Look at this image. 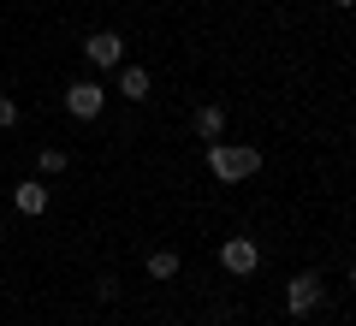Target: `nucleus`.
Returning a JSON list of instances; mask_svg holds the SVG:
<instances>
[{
    "mask_svg": "<svg viewBox=\"0 0 356 326\" xmlns=\"http://www.w3.org/2000/svg\"><path fill=\"white\" fill-rule=\"evenodd\" d=\"M208 172L220 184H243V178L261 172V149H250V142H208Z\"/></svg>",
    "mask_w": 356,
    "mask_h": 326,
    "instance_id": "f257e3e1",
    "label": "nucleus"
},
{
    "mask_svg": "<svg viewBox=\"0 0 356 326\" xmlns=\"http://www.w3.org/2000/svg\"><path fill=\"white\" fill-rule=\"evenodd\" d=\"M102 107H107V89L102 83H89V77L65 83V113H72V119H102Z\"/></svg>",
    "mask_w": 356,
    "mask_h": 326,
    "instance_id": "f03ea898",
    "label": "nucleus"
},
{
    "mask_svg": "<svg viewBox=\"0 0 356 326\" xmlns=\"http://www.w3.org/2000/svg\"><path fill=\"white\" fill-rule=\"evenodd\" d=\"M220 267H226L232 279H250L255 267H261V250H255L250 238H226L220 243Z\"/></svg>",
    "mask_w": 356,
    "mask_h": 326,
    "instance_id": "7ed1b4c3",
    "label": "nucleus"
},
{
    "mask_svg": "<svg viewBox=\"0 0 356 326\" xmlns=\"http://www.w3.org/2000/svg\"><path fill=\"white\" fill-rule=\"evenodd\" d=\"M83 60L89 65H125V36H119V30H95V36H83Z\"/></svg>",
    "mask_w": 356,
    "mask_h": 326,
    "instance_id": "20e7f679",
    "label": "nucleus"
},
{
    "mask_svg": "<svg viewBox=\"0 0 356 326\" xmlns=\"http://www.w3.org/2000/svg\"><path fill=\"white\" fill-rule=\"evenodd\" d=\"M285 309L291 314H315L321 309V273H297L291 285H285Z\"/></svg>",
    "mask_w": 356,
    "mask_h": 326,
    "instance_id": "39448f33",
    "label": "nucleus"
},
{
    "mask_svg": "<svg viewBox=\"0 0 356 326\" xmlns=\"http://www.w3.org/2000/svg\"><path fill=\"white\" fill-rule=\"evenodd\" d=\"M13 208L30 213V220H36V213H48V184H36V178H18V184H13Z\"/></svg>",
    "mask_w": 356,
    "mask_h": 326,
    "instance_id": "423d86ee",
    "label": "nucleus"
},
{
    "mask_svg": "<svg viewBox=\"0 0 356 326\" xmlns=\"http://www.w3.org/2000/svg\"><path fill=\"white\" fill-rule=\"evenodd\" d=\"M191 125H196V137H202V142H220V137H226V107H220V101H208V107H196Z\"/></svg>",
    "mask_w": 356,
    "mask_h": 326,
    "instance_id": "0eeeda50",
    "label": "nucleus"
},
{
    "mask_svg": "<svg viewBox=\"0 0 356 326\" xmlns=\"http://www.w3.org/2000/svg\"><path fill=\"white\" fill-rule=\"evenodd\" d=\"M119 95L149 101V72H143V65H119Z\"/></svg>",
    "mask_w": 356,
    "mask_h": 326,
    "instance_id": "6e6552de",
    "label": "nucleus"
},
{
    "mask_svg": "<svg viewBox=\"0 0 356 326\" xmlns=\"http://www.w3.org/2000/svg\"><path fill=\"white\" fill-rule=\"evenodd\" d=\"M149 279H178V250H149Z\"/></svg>",
    "mask_w": 356,
    "mask_h": 326,
    "instance_id": "1a4fd4ad",
    "label": "nucleus"
},
{
    "mask_svg": "<svg viewBox=\"0 0 356 326\" xmlns=\"http://www.w3.org/2000/svg\"><path fill=\"white\" fill-rule=\"evenodd\" d=\"M65 166H72V161H65V149H36V172H65Z\"/></svg>",
    "mask_w": 356,
    "mask_h": 326,
    "instance_id": "9d476101",
    "label": "nucleus"
},
{
    "mask_svg": "<svg viewBox=\"0 0 356 326\" xmlns=\"http://www.w3.org/2000/svg\"><path fill=\"white\" fill-rule=\"evenodd\" d=\"M13 125H18V101L0 95V131H13Z\"/></svg>",
    "mask_w": 356,
    "mask_h": 326,
    "instance_id": "9b49d317",
    "label": "nucleus"
},
{
    "mask_svg": "<svg viewBox=\"0 0 356 326\" xmlns=\"http://www.w3.org/2000/svg\"><path fill=\"white\" fill-rule=\"evenodd\" d=\"M332 6H339V13H344V6H350V0H332Z\"/></svg>",
    "mask_w": 356,
    "mask_h": 326,
    "instance_id": "f8f14e48",
    "label": "nucleus"
}]
</instances>
